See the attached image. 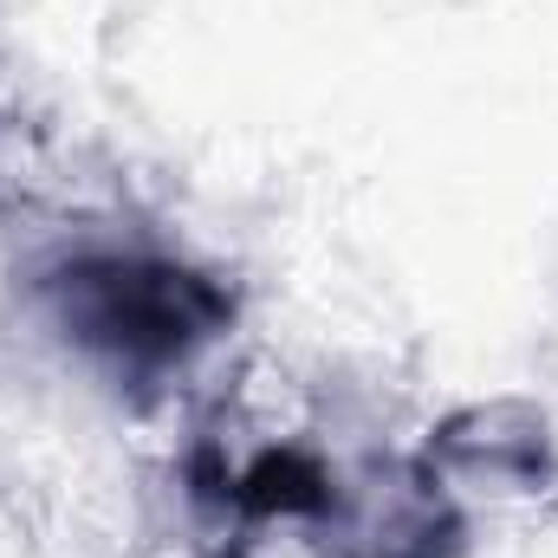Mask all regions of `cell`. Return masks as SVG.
<instances>
[{
  "mask_svg": "<svg viewBox=\"0 0 558 558\" xmlns=\"http://www.w3.org/2000/svg\"><path fill=\"white\" fill-rule=\"evenodd\" d=\"M221 318V299L182 267L162 260H92L65 274V325L85 344H105L118 357H175L182 344L208 338Z\"/></svg>",
  "mask_w": 558,
  "mask_h": 558,
  "instance_id": "obj_1",
  "label": "cell"
},
{
  "mask_svg": "<svg viewBox=\"0 0 558 558\" xmlns=\"http://www.w3.org/2000/svg\"><path fill=\"white\" fill-rule=\"evenodd\" d=\"M422 461L448 481V494H487V500H539L558 481L553 416L526 397L468 403L435 422Z\"/></svg>",
  "mask_w": 558,
  "mask_h": 558,
  "instance_id": "obj_2",
  "label": "cell"
},
{
  "mask_svg": "<svg viewBox=\"0 0 558 558\" xmlns=\"http://www.w3.org/2000/svg\"><path fill=\"white\" fill-rule=\"evenodd\" d=\"M325 520L344 558H454L461 546V507L422 454L364 468V481L338 487Z\"/></svg>",
  "mask_w": 558,
  "mask_h": 558,
  "instance_id": "obj_3",
  "label": "cell"
}]
</instances>
